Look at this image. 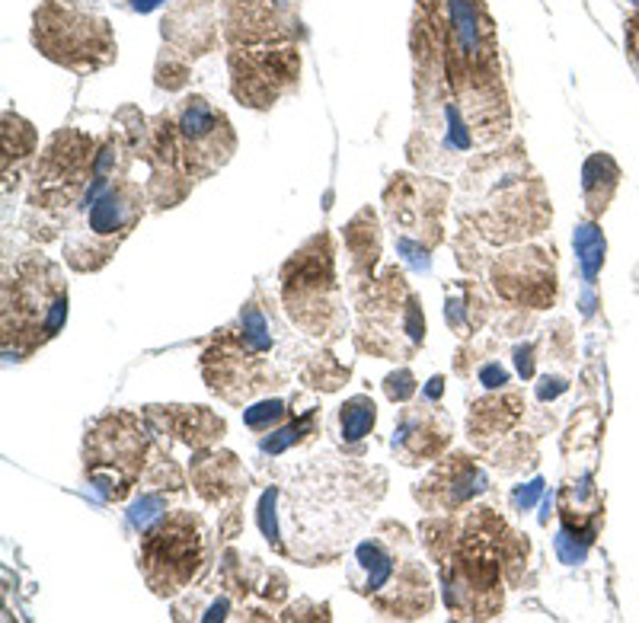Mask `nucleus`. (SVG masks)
<instances>
[{
	"label": "nucleus",
	"mask_w": 639,
	"mask_h": 623,
	"mask_svg": "<svg viewBox=\"0 0 639 623\" xmlns=\"http://www.w3.org/2000/svg\"><path fill=\"white\" fill-rule=\"evenodd\" d=\"M352 586L387 617H426L432 611V578L400 525H381L358 544Z\"/></svg>",
	"instance_id": "nucleus-1"
},
{
	"label": "nucleus",
	"mask_w": 639,
	"mask_h": 623,
	"mask_svg": "<svg viewBox=\"0 0 639 623\" xmlns=\"http://www.w3.org/2000/svg\"><path fill=\"white\" fill-rule=\"evenodd\" d=\"M68 320V281L62 269L42 256L13 262V275L4 281V343H13L16 355H29L46 345Z\"/></svg>",
	"instance_id": "nucleus-2"
},
{
	"label": "nucleus",
	"mask_w": 639,
	"mask_h": 623,
	"mask_svg": "<svg viewBox=\"0 0 639 623\" xmlns=\"http://www.w3.org/2000/svg\"><path fill=\"white\" fill-rule=\"evenodd\" d=\"M80 208H84V218H80V228H74V234L64 240V253L77 272H93L106 266L109 256L141 220L145 198L135 183H119Z\"/></svg>",
	"instance_id": "nucleus-3"
},
{
	"label": "nucleus",
	"mask_w": 639,
	"mask_h": 623,
	"mask_svg": "<svg viewBox=\"0 0 639 623\" xmlns=\"http://www.w3.org/2000/svg\"><path fill=\"white\" fill-rule=\"evenodd\" d=\"M145 457V428L131 412L99 419L87 435V479L106 499L119 502L135 486Z\"/></svg>",
	"instance_id": "nucleus-4"
},
{
	"label": "nucleus",
	"mask_w": 639,
	"mask_h": 623,
	"mask_svg": "<svg viewBox=\"0 0 639 623\" xmlns=\"http://www.w3.org/2000/svg\"><path fill=\"white\" fill-rule=\"evenodd\" d=\"M205 553V531L192 511H176V515L157 521L151 534L141 544V566L157 594H173L192 582V576L202 566Z\"/></svg>",
	"instance_id": "nucleus-5"
},
{
	"label": "nucleus",
	"mask_w": 639,
	"mask_h": 623,
	"mask_svg": "<svg viewBox=\"0 0 639 623\" xmlns=\"http://www.w3.org/2000/svg\"><path fill=\"white\" fill-rule=\"evenodd\" d=\"M285 304L291 317L304 329L320 336L336 317H339V301H336V275H333V253H329L327 237H317L304 250L297 253L285 266Z\"/></svg>",
	"instance_id": "nucleus-6"
},
{
	"label": "nucleus",
	"mask_w": 639,
	"mask_h": 623,
	"mask_svg": "<svg viewBox=\"0 0 639 623\" xmlns=\"http://www.w3.org/2000/svg\"><path fill=\"white\" fill-rule=\"evenodd\" d=\"M361 311H365L361 333L371 336L368 343H361L365 349L381 352V355H403V345L406 352H412L426 339V320L419 311V301L396 269L387 272V285L374 291L371 304Z\"/></svg>",
	"instance_id": "nucleus-7"
},
{
	"label": "nucleus",
	"mask_w": 639,
	"mask_h": 623,
	"mask_svg": "<svg viewBox=\"0 0 639 623\" xmlns=\"http://www.w3.org/2000/svg\"><path fill=\"white\" fill-rule=\"evenodd\" d=\"M36 42L48 58L68 68H99L115 52L103 20L58 7H42L36 13Z\"/></svg>",
	"instance_id": "nucleus-8"
},
{
	"label": "nucleus",
	"mask_w": 639,
	"mask_h": 623,
	"mask_svg": "<svg viewBox=\"0 0 639 623\" xmlns=\"http://www.w3.org/2000/svg\"><path fill=\"white\" fill-rule=\"evenodd\" d=\"M176 129H179V141H183L179 154H183L189 176L214 173L234 151V135H230L228 119L221 112H214L202 96L186 99Z\"/></svg>",
	"instance_id": "nucleus-9"
},
{
	"label": "nucleus",
	"mask_w": 639,
	"mask_h": 623,
	"mask_svg": "<svg viewBox=\"0 0 639 623\" xmlns=\"http://www.w3.org/2000/svg\"><path fill=\"white\" fill-rule=\"evenodd\" d=\"M495 288L518 304L541 307L553 297V266H547L541 250L509 253L495 262Z\"/></svg>",
	"instance_id": "nucleus-10"
},
{
	"label": "nucleus",
	"mask_w": 639,
	"mask_h": 623,
	"mask_svg": "<svg viewBox=\"0 0 639 623\" xmlns=\"http://www.w3.org/2000/svg\"><path fill=\"white\" fill-rule=\"evenodd\" d=\"M451 441V419L432 410H406L394 432V451L403 457V464H422L444 451Z\"/></svg>",
	"instance_id": "nucleus-11"
},
{
	"label": "nucleus",
	"mask_w": 639,
	"mask_h": 623,
	"mask_svg": "<svg viewBox=\"0 0 639 623\" xmlns=\"http://www.w3.org/2000/svg\"><path fill=\"white\" fill-rule=\"evenodd\" d=\"M483 486H486L483 470H479L477 464H470L467 457H454V461L438 467V470L426 479V486L416 489V499L432 505V509L451 511L454 505H461V502L483 493Z\"/></svg>",
	"instance_id": "nucleus-12"
},
{
	"label": "nucleus",
	"mask_w": 639,
	"mask_h": 623,
	"mask_svg": "<svg viewBox=\"0 0 639 623\" xmlns=\"http://www.w3.org/2000/svg\"><path fill=\"white\" fill-rule=\"evenodd\" d=\"M374 422H378V406H374L371 396L358 394L352 400H345L343 410H339V438L343 441H361L371 435Z\"/></svg>",
	"instance_id": "nucleus-13"
},
{
	"label": "nucleus",
	"mask_w": 639,
	"mask_h": 623,
	"mask_svg": "<svg viewBox=\"0 0 639 623\" xmlns=\"http://www.w3.org/2000/svg\"><path fill=\"white\" fill-rule=\"evenodd\" d=\"M617 179H620V170H617V163L608 157V154H594V157H588L585 170H582V189H585L588 195V208H592L594 214H602V186L614 195L617 189Z\"/></svg>",
	"instance_id": "nucleus-14"
},
{
	"label": "nucleus",
	"mask_w": 639,
	"mask_h": 623,
	"mask_svg": "<svg viewBox=\"0 0 639 623\" xmlns=\"http://www.w3.org/2000/svg\"><path fill=\"white\" fill-rule=\"evenodd\" d=\"M572 244H576L578 266H582L585 281H594L598 278V272H602V266H604V234L594 228V224H578Z\"/></svg>",
	"instance_id": "nucleus-15"
},
{
	"label": "nucleus",
	"mask_w": 639,
	"mask_h": 623,
	"mask_svg": "<svg viewBox=\"0 0 639 623\" xmlns=\"http://www.w3.org/2000/svg\"><path fill=\"white\" fill-rule=\"evenodd\" d=\"M313 428V410L307 412L304 419H297V422H291L288 428H282V432H275V435H269L266 441H262V451L266 454H278V451H285V448H291L295 441H301V435H307Z\"/></svg>",
	"instance_id": "nucleus-16"
},
{
	"label": "nucleus",
	"mask_w": 639,
	"mask_h": 623,
	"mask_svg": "<svg viewBox=\"0 0 639 623\" xmlns=\"http://www.w3.org/2000/svg\"><path fill=\"white\" fill-rule=\"evenodd\" d=\"M282 416H285L282 400H262V403L250 406V410L244 412V422L250 428H256V432H266L269 426H278Z\"/></svg>",
	"instance_id": "nucleus-17"
},
{
	"label": "nucleus",
	"mask_w": 639,
	"mask_h": 623,
	"mask_svg": "<svg viewBox=\"0 0 639 623\" xmlns=\"http://www.w3.org/2000/svg\"><path fill=\"white\" fill-rule=\"evenodd\" d=\"M384 390H387V396L394 403H406V400L416 394V378L403 368V371L390 374V378L384 380Z\"/></svg>",
	"instance_id": "nucleus-18"
},
{
	"label": "nucleus",
	"mask_w": 639,
	"mask_h": 623,
	"mask_svg": "<svg viewBox=\"0 0 639 623\" xmlns=\"http://www.w3.org/2000/svg\"><path fill=\"white\" fill-rule=\"evenodd\" d=\"M479 384L489 387V390H502L505 384H509V371L499 368V365H486L483 371H479Z\"/></svg>",
	"instance_id": "nucleus-19"
},
{
	"label": "nucleus",
	"mask_w": 639,
	"mask_h": 623,
	"mask_svg": "<svg viewBox=\"0 0 639 623\" xmlns=\"http://www.w3.org/2000/svg\"><path fill=\"white\" fill-rule=\"evenodd\" d=\"M566 390V380L563 378H544L541 380V387H537V396H541V400H553V396H560Z\"/></svg>",
	"instance_id": "nucleus-20"
},
{
	"label": "nucleus",
	"mask_w": 639,
	"mask_h": 623,
	"mask_svg": "<svg viewBox=\"0 0 639 623\" xmlns=\"http://www.w3.org/2000/svg\"><path fill=\"white\" fill-rule=\"evenodd\" d=\"M541 486H544L541 479H534L531 486H527V493H525V489H521V493H515V502L521 505V509H531V502L537 499V495H541Z\"/></svg>",
	"instance_id": "nucleus-21"
},
{
	"label": "nucleus",
	"mask_w": 639,
	"mask_h": 623,
	"mask_svg": "<svg viewBox=\"0 0 639 623\" xmlns=\"http://www.w3.org/2000/svg\"><path fill=\"white\" fill-rule=\"evenodd\" d=\"M163 0H129V7L137 10V13H151V10H157Z\"/></svg>",
	"instance_id": "nucleus-22"
}]
</instances>
